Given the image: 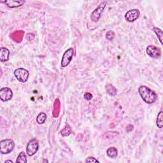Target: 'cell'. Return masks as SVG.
<instances>
[{
    "label": "cell",
    "instance_id": "7c38bea8",
    "mask_svg": "<svg viewBox=\"0 0 163 163\" xmlns=\"http://www.w3.org/2000/svg\"><path fill=\"white\" fill-rule=\"evenodd\" d=\"M106 92L111 96H115L117 93V90L112 84H108L106 86Z\"/></svg>",
    "mask_w": 163,
    "mask_h": 163
},
{
    "label": "cell",
    "instance_id": "8992f818",
    "mask_svg": "<svg viewBox=\"0 0 163 163\" xmlns=\"http://www.w3.org/2000/svg\"><path fill=\"white\" fill-rule=\"evenodd\" d=\"M73 49L72 48H69L66 51H65V53H64L62 60H61V65L63 68H65L67 66H68L72 60L73 56Z\"/></svg>",
    "mask_w": 163,
    "mask_h": 163
},
{
    "label": "cell",
    "instance_id": "3957f363",
    "mask_svg": "<svg viewBox=\"0 0 163 163\" xmlns=\"http://www.w3.org/2000/svg\"><path fill=\"white\" fill-rule=\"evenodd\" d=\"M14 76L20 82L24 83L28 80L29 76H30V73L24 68H17L14 71Z\"/></svg>",
    "mask_w": 163,
    "mask_h": 163
},
{
    "label": "cell",
    "instance_id": "ffe728a7",
    "mask_svg": "<svg viewBox=\"0 0 163 163\" xmlns=\"http://www.w3.org/2000/svg\"><path fill=\"white\" fill-rule=\"evenodd\" d=\"M84 99H85L86 100L90 101L91 100H92V95L91 94V93L86 92V93H85V94H84Z\"/></svg>",
    "mask_w": 163,
    "mask_h": 163
},
{
    "label": "cell",
    "instance_id": "e0dca14e",
    "mask_svg": "<svg viewBox=\"0 0 163 163\" xmlns=\"http://www.w3.org/2000/svg\"><path fill=\"white\" fill-rule=\"evenodd\" d=\"M153 31L156 34V35H157V36H158V39L159 40L160 42H161V44H162L163 34H162V30H160V29L158 28H153Z\"/></svg>",
    "mask_w": 163,
    "mask_h": 163
},
{
    "label": "cell",
    "instance_id": "5bb4252c",
    "mask_svg": "<svg viewBox=\"0 0 163 163\" xmlns=\"http://www.w3.org/2000/svg\"><path fill=\"white\" fill-rule=\"evenodd\" d=\"M156 124L159 129H161L163 126V112L162 111H160L158 113V117H157Z\"/></svg>",
    "mask_w": 163,
    "mask_h": 163
},
{
    "label": "cell",
    "instance_id": "9a60e30c",
    "mask_svg": "<svg viewBox=\"0 0 163 163\" xmlns=\"http://www.w3.org/2000/svg\"><path fill=\"white\" fill-rule=\"evenodd\" d=\"M17 163H26L27 162V158H26V153L24 152H21L17 157L16 160Z\"/></svg>",
    "mask_w": 163,
    "mask_h": 163
},
{
    "label": "cell",
    "instance_id": "ac0fdd59",
    "mask_svg": "<svg viewBox=\"0 0 163 163\" xmlns=\"http://www.w3.org/2000/svg\"><path fill=\"white\" fill-rule=\"evenodd\" d=\"M61 133L63 136H68L70 135L71 133V129L68 124H67L66 126L64 127V129L61 130Z\"/></svg>",
    "mask_w": 163,
    "mask_h": 163
},
{
    "label": "cell",
    "instance_id": "44dd1931",
    "mask_svg": "<svg viewBox=\"0 0 163 163\" xmlns=\"http://www.w3.org/2000/svg\"><path fill=\"white\" fill-rule=\"evenodd\" d=\"M86 162H99L98 160H97L96 158H93V157H89L86 160Z\"/></svg>",
    "mask_w": 163,
    "mask_h": 163
},
{
    "label": "cell",
    "instance_id": "d6986e66",
    "mask_svg": "<svg viewBox=\"0 0 163 163\" xmlns=\"http://www.w3.org/2000/svg\"><path fill=\"white\" fill-rule=\"evenodd\" d=\"M115 38V33L114 32H113L112 31H109L108 32H107L106 34V38L109 40V41H112Z\"/></svg>",
    "mask_w": 163,
    "mask_h": 163
},
{
    "label": "cell",
    "instance_id": "603a6c76",
    "mask_svg": "<svg viewBox=\"0 0 163 163\" xmlns=\"http://www.w3.org/2000/svg\"><path fill=\"white\" fill-rule=\"evenodd\" d=\"M43 162H48V161H47V160H45V159H44V160H43Z\"/></svg>",
    "mask_w": 163,
    "mask_h": 163
},
{
    "label": "cell",
    "instance_id": "9c48e42d",
    "mask_svg": "<svg viewBox=\"0 0 163 163\" xmlns=\"http://www.w3.org/2000/svg\"><path fill=\"white\" fill-rule=\"evenodd\" d=\"M147 54L152 58H159L161 56V49L154 45H149L147 48Z\"/></svg>",
    "mask_w": 163,
    "mask_h": 163
},
{
    "label": "cell",
    "instance_id": "30bf717a",
    "mask_svg": "<svg viewBox=\"0 0 163 163\" xmlns=\"http://www.w3.org/2000/svg\"><path fill=\"white\" fill-rule=\"evenodd\" d=\"M10 51L7 48L1 47L0 48V60L1 62H7L9 59Z\"/></svg>",
    "mask_w": 163,
    "mask_h": 163
},
{
    "label": "cell",
    "instance_id": "8fae6325",
    "mask_svg": "<svg viewBox=\"0 0 163 163\" xmlns=\"http://www.w3.org/2000/svg\"><path fill=\"white\" fill-rule=\"evenodd\" d=\"M1 2L4 3L8 7H9L10 8L19 7L25 3L24 1H15V0H10V1H1Z\"/></svg>",
    "mask_w": 163,
    "mask_h": 163
},
{
    "label": "cell",
    "instance_id": "2e32d148",
    "mask_svg": "<svg viewBox=\"0 0 163 163\" xmlns=\"http://www.w3.org/2000/svg\"><path fill=\"white\" fill-rule=\"evenodd\" d=\"M46 119V115L44 112H42L38 114L36 117V122L38 124H42L44 123Z\"/></svg>",
    "mask_w": 163,
    "mask_h": 163
},
{
    "label": "cell",
    "instance_id": "7402d4cb",
    "mask_svg": "<svg viewBox=\"0 0 163 163\" xmlns=\"http://www.w3.org/2000/svg\"><path fill=\"white\" fill-rule=\"evenodd\" d=\"M7 162H11V163H13V162L12 161H11V160H7V161H5V163H7Z\"/></svg>",
    "mask_w": 163,
    "mask_h": 163
},
{
    "label": "cell",
    "instance_id": "4fadbf2b",
    "mask_svg": "<svg viewBox=\"0 0 163 163\" xmlns=\"http://www.w3.org/2000/svg\"><path fill=\"white\" fill-rule=\"evenodd\" d=\"M107 156L109 157L110 158H115L117 156L118 151L117 149L115 147H110L108 149L106 150Z\"/></svg>",
    "mask_w": 163,
    "mask_h": 163
},
{
    "label": "cell",
    "instance_id": "7a4b0ae2",
    "mask_svg": "<svg viewBox=\"0 0 163 163\" xmlns=\"http://www.w3.org/2000/svg\"><path fill=\"white\" fill-rule=\"evenodd\" d=\"M15 147V143L11 139L1 140L0 142V152L2 154L10 153Z\"/></svg>",
    "mask_w": 163,
    "mask_h": 163
},
{
    "label": "cell",
    "instance_id": "5b68a950",
    "mask_svg": "<svg viewBox=\"0 0 163 163\" xmlns=\"http://www.w3.org/2000/svg\"><path fill=\"white\" fill-rule=\"evenodd\" d=\"M39 148L38 141L36 139H32L28 142L26 147V153L29 156H33L35 154Z\"/></svg>",
    "mask_w": 163,
    "mask_h": 163
},
{
    "label": "cell",
    "instance_id": "277c9868",
    "mask_svg": "<svg viewBox=\"0 0 163 163\" xmlns=\"http://www.w3.org/2000/svg\"><path fill=\"white\" fill-rule=\"evenodd\" d=\"M106 5H107V1H102L100 5L98 6V7L96 8V9L92 11V13H91V19L93 22H97L98 20H100L101 16V13H103V11L104 8H105Z\"/></svg>",
    "mask_w": 163,
    "mask_h": 163
},
{
    "label": "cell",
    "instance_id": "6da1fadb",
    "mask_svg": "<svg viewBox=\"0 0 163 163\" xmlns=\"http://www.w3.org/2000/svg\"><path fill=\"white\" fill-rule=\"evenodd\" d=\"M138 92L142 100L147 104L154 103L158 98L156 93L146 86H139Z\"/></svg>",
    "mask_w": 163,
    "mask_h": 163
},
{
    "label": "cell",
    "instance_id": "ba28073f",
    "mask_svg": "<svg viewBox=\"0 0 163 163\" xmlns=\"http://www.w3.org/2000/svg\"><path fill=\"white\" fill-rule=\"evenodd\" d=\"M139 15L140 13L138 9H132L127 11L124 17L127 22H133L139 18Z\"/></svg>",
    "mask_w": 163,
    "mask_h": 163
},
{
    "label": "cell",
    "instance_id": "52a82bcc",
    "mask_svg": "<svg viewBox=\"0 0 163 163\" xmlns=\"http://www.w3.org/2000/svg\"><path fill=\"white\" fill-rule=\"evenodd\" d=\"M13 96V92L9 87H3L0 89V99L1 100L6 102L10 100Z\"/></svg>",
    "mask_w": 163,
    "mask_h": 163
}]
</instances>
